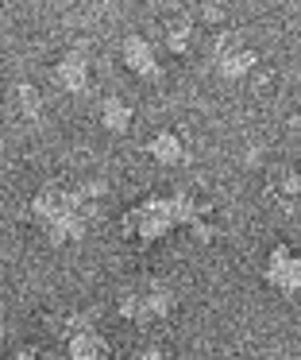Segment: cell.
<instances>
[{"instance_id": "6da1fadb", "label": "cell", "mask_w": 301, "mask_h": 360, "mask_svg": "<svg viewBox=\"0 0 301 360\" xmlns=\"http://www.w3.org/2000/svg\"><path fill=\"white\" fill-rule=\"evenodd\" d=\"M205 217H208V205H201L185 190H170V194H154V198H143L139 205H131L120 217V229L131 244L151 248V244L166 240L178 229H201Z\"/></svg>"}, {"instance_id": "7a4b0ae2", "label": "cell", "mask_w": 301, "mask_h": 360, "mask_svg": "<svg viewBox=\"0 0 301 360\" xmlns=\"http://www.w3.org/2000/svg\"><path fill=\"white\" fill-rule=\"evenodd\" d=\"M31 221L51 244L66 248L77 244L89 233V210H85V194L69 186H43L31 198Z\"/></svg>"}, {"instance_id": "3957f363", "label": "cell", "mask_w": 301, "mask_h": 360, "mask_svg": "<svg viewBox=\"0 0 301 360\" xmlns=\"http://www.w3.org/2000/svg\"><path fill=\"white\" fill-rule=\"evenodd\" d=\"M178 306V295L159 279H143V283H131V287L120 290L116 298V310L120 318L135 321V326H151V321L170 318V310Z\"/></svg>"}, {"instance_id": "277c9868", "label": "cell", "mask_w": 301, "mask_h": 360, "mask_svg": "<svg viewBox=\"0 0 301 360\" xmlns=\"http://www.w3.org/2000/svg\"><path fill=\"white\" fill-rule=\"evenodd\" d=\"M51 82H54V89H62V94L81 97L85 89H89V82H93L89 55H85V51H62V55L54 58V66H51Z\"/></svg>"}, {"instance_id": "5b68a950", "label": "cell", "mask_w": 301, "mask_h": 360, "mask_svg": "<svg viewBox=\"0 0 301 360\" xmlns=\"http://www.w3.org/2000/svg\"><path fill=\"white\" fill-rule=\"evenodd\" d=\"M255 51L247 47L239 35H232V32H224L220 39L213 43V66H216V74L220 78H243L247 70L255 66Z\"/></svg>"}, {"instance_id": "8992f818", "label": "cell", "mask_w": 301, "mask_h": 360, "mask_svg": "<svg viewBox=\"0 0 301 360\" xmlns=\"http://www.w3.org/2000/svg\"><path fill=\"white\" fill-rule=\"evenodd\" d=\"M262 275H267V283L278 290L282 298H297V283H301V267H297V256H293L290 244H278V248H270L267 256V267H262Z\"/></svg>"}, {"instance_id": "52a82bcc", "label": "cell", "mask_w": 301, "mask_h": 360, "mask_svg": "<svg viewBox=\"0 0 301 360\" xmlns=\"http://www.w3.org/2000/svg\"><path fill=\"white\" fill-rule=\"evenodd\" d=\"M66 356L69 360H112V349H108L105 333H100L97 326L81 321V326H74L66 337Z\"/></svg>"}, {"instance_id": "ba28073f", "label": "cell", "mask_w": 301, "mask_h": 360, "mask_svg": "<svg viewBox=\"0 0 301 360\" xmlns=\"http://www.w3.org/2000/svg\"><path fill=\"white\" fill-rule=\"evenodd\" d=\"M120 58H123V66H128L135 78H147V82L159 78V55H154V43L143 39V35H123Z\"/></svg>"}, {"instance_id": "9c48e42d", "label": "cell", "mask_w": 301, "mask_h": 360, "mask_svg": "<svg viewBox=\"0 0 301 360\" xmlns=\"http://www.w3.org/2000/svg\"><path fill=\"white\" fill-rule=\"evenodd\" d=\"M143 151L154 159V163H162V167H174V163H182V155H185V148H182V136H178L174 128H159L154 136H147Z\"/></svg>"}, {"instance_id": "30bf717a", "label": "cell", "mask_w": 301, "mask_h": 360, "mask_svg": "<svg viewBox=\"0 0 301 360\" xmlns=\"http://www.w3.org/2000/svg\"><path fill=\"white\" fill-rule=\"evenodd\" d=\"M97 120H100V128H105V132L120 136V132H128V128H131L135 109H131L123 97H105V101H100V109H97Z\"/></svg>"}, {"instance_id": "8fae6325", "label": "cell", "mask_w": 301, "mask_h": 360, "mask_svg": "<svg viewBox=\"0 0 301 360\" xmlns=\"http://www.w3.org/2000/svg\"><path fill=\"white\" fill-rule=\"evenodd\" d=\"M189 43H193V20L185 16V12H178V16L166 24V47L174 51V55H185Z\"/></svg>"}, {"instance_id": "7c38bea8", "label": "cell", "mask_w": 301, "mask_h": 360, "mask_svg": "<svg viewBox=\"0 0 301 360\" xmlns=\"http://www.w3.org/2000/svg\"><path fill=\"white\" fill-rule=\"evenodd\" d=\"M8 360H51V356H43V352H39V349H15V352H12V356H8Z\"/></svg>"}]
</instances>
